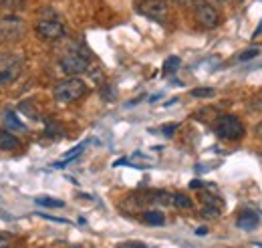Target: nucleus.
Instances as JSON below:
<instances>
[{
    "instance_id": "27",
    "label": "nucleus",
    "mask_w": 262,
    "mask_h": 248,
    "mask_svg": "<svg viewBox=\"0 0 262 248\" xmlns=\"http://www.w3.org/2000/svg\"><path fill=\"white\" fill-rule=\"evenodd\" d=\"M258 101H260V105H262V95H260V97H258Z\"/></svg>"
},
{
    "instance_id": "17",
    "label": "nucleus",
    "mask_w": 262,
    "mask_h": 248,
    "mask_svg": "<svg viewBox=\"0 0 262 248\" xmlns=\"http://www.w3.org/2000/svg\"><path fill=\"white\" fill-rule=\"evenodd\" d=\"M214 89L212 87H198V89H192V97H196V99H208V97H214Z\"/></svg>"
},
{
    "instance_id": "21",
    "label": "nucleus",
    "mask_w": 262,
    "mask_h": 248,
    "mask_svg": "<svg viewBox=\"0 0 262 248\" xmlns=\"http://www.w3.org/2000/svg\"><path fill=\"white\" fill-rule=\"evenodd\" d=\"M125 246L127 248H149V246H145V244H141V242H125Z\"/></svg>"
},
{
    "instance_id": "6",
    "label": "nucleus",
    "mask_w": 262,
    "mask_h": 248,
    "mask_svg": "<svg viewBox=\"0 0 262 248\" xmlns=\"http://www.w3.org/2000/svg\"><path fill=\"white\" fill-rule=\"evenodd\" d=\"M135 8H137V12H141L147 18H154V20H165V16L169 12V6L165 0H141L135 4Z\"/></svg>"
},
{
    "instance_id": "15",
    "label": "nucleus",
    "mask_w": 262,
    "mask_h": 248,
    "mask_svg": "<svg viewBox=\"0 0 262 248\" xmlns=\"http://www.w3.org/2000/svg\"><path fill=\"white\" fill-rule=\"evenodd\" d=\"M180 57H169V59H165L164 63V75H171V73H176L178 69H180Z\"/></svg>"
},
{
    "instance_id": "19",
    "label": "nucleus",
    "mask_w": 262,
    "mask_h": 248,
    "mask_svg": "<svg viewBox=\"0 0 262 248\" xmlns=\"http://www.w3.org/2000/svg\"><path fill=\"white\" fill-rule=\"evenodd\" d=\"M12 234H6V232H0V248H10L12 246Z\"/></svg>"
},
{
    "instance_id": "24",
    "label": "nucleus",
    "mask_w": 262,
    "mask_h": 248,
    "mask_svg": "<svg viewBox=\"0 0 262 248\" xmlns=\"http://www.w3.org/2000/svg\"><path fill=\"white\" fill-rule=\"evenodd\" d=\"M256 135H258V137H262V123L256 125Z\"/></svg>"
},
{
    "instance_id": "7",
    "label": "nucleus",
    "mask_w": 262,
    "mask_h": 248,
    "mask_svg": "<svg viewBox=\"0 0 262 248\" xmlns=\"http://www.w3.org/2000/svg\"><path fill=\"white\" fill-rule=\"evenodd\" d=\"M36 34L42 40H59V38L65 36V27L57 18H42L36 25Z\"/></svg>"
},
{
    "instance_id": "2",
    "label": "nucleus",
    "mask_w": 262,
    "mask_h": 248,
    "mask_svg": "<svg viewBox=\"0 0 262 248\" xmlns=\"http://www.w3.org/2000/svg\"><path fill=\"white\" fill-rule=\"evenodd\" d=\"M23 73V59L18 55L2 53L0 55V87L14 83Z\"/></svg>"
},
{
    "instance_id": "14",
    "label": "nucleus",
    "mask_w": 262,
    "mask_h": 248,
    "mask_svg": "<svg viewBox=\"0 0 262 248\" xmlns=\"http://www.w3.org/2000/svg\"><path fill=\"white\" fill-rule=\"evenodd\" d=\"M34 202L38 206H47V208H63L65 206L63 200H55V198H36Z\"/></svg>"
},
{
    "instance_id": "11",
    "label": "nucleus",
    "mask_w": 262,
    "mask_h": 248,
    "mask_svg": "<svg viewBox=\"0 0 262 248\" xmlns=\"http://www.w3.org/2000/svg\"><path fill=\"white\" fill-rule=\"evenodd\" d=\"M20 146V139L12 135L10 131H0V150H16Z\"/></svg>"
},
{
    "instance_id": "4",
    "label": "nucleus",
    "mask_w": 262,
    "mask_h": 248,
    "mask_svg": "<svg viewBox=\"0 0 262 248\" xmlns=\"http://www.w3.org/2000/svg\"><path fill=\"white\" fill-rule=\"evenodd\" d=\"M214 131L218 137L234 141V139H240L244 135V125L234 115H220L216 125H214Z\"/></svg>"
},
{
    "instance_id": "16",
    "label": "nucleus",
    "mask_w": 262,
    "mask_h": 248,
    "mask_svg": "<svg viewBox=\"0 0 262 248\" xmlns=\"http://www.w3.org/2000/svg\"><path fill=\"white\" fill-rule=\"evenodd\" d=\"M200 200L204 202V206H212V208H218V210L222 208V202L212 194H200Z\"/></svg>"
},
{
    "instance_id": "22",
    "label": "nucleus",
    "mask_w": 262,
    "mask_h": 248,
    "mask_svg": "<svg viewBox=\"0 0 262 248\" xmlns=\"http://www.w3.org/2000/svg\"><path fill=\"white\" fill-rule=\"evenodd\" d=\"M262 34V20H260V25L256 27V31H254V36H260Z\"/></svg>"
},
{
    "instance_id": "12",
    "label": "nucleus",
    "mask_w": 262,
    "mask_h": 248,
    "mask_svg": "<svg viewBox=\"0 0 262 248\" xmlns=\"http://www.w3.org/2000/svg\"><path fill=\"white\" fill-rule=\"evenodd\" d=\"M141 220H143L145 224H149V226H164L165 216H164V212H160V210H145Z\"/></svg>"
},
{
    "instance_id": "3",
    "label": "nucleus",
    "mask_w": 262,
    "mask_h": 248,
    "mask_svg": "<svg viewBox=\"0 0 262 248\" xmlns=\"http://www.w3.org/2000/svg\"><path fill=\"white\" fill-rule=\"evenodd\" d=\"M89 57L85 51H71L61 59V69L69 77H79L89 71Z\"/></svg>"
},
{
    "instance_id": "8",
    "label": "nucleus",
    "mask_w": 262,
    "mask_h": 248,
    "mask_svg": "<svg viewBox=\"0 0 262 248\" xmlns=\"http://www.w3.org/2000/svg\"><path fill=\"white\" fill-rule=\"evenodd\" d=\"M196 18L204 29H214V27H218V23H220V14H218V10H216L210 2H198Z\"/></svg>"
},
{
    "instance_id": "28",
    "label": "nucleus",
    "mask_w": 262,
    "mask_h": 248,
    "mask_svg": "<svg viewBox=\"0 0 262 248\" xmlns=\"http://www.w3.org/2000/svg\"><path fill=\"white\" fill-rule=\"evenodd\" d=\"M256 244H258V246H262V242H256Z\"/></svg>"
},
{
    "instance_id": "18",
    "label": "nucleus",
    "mask_w": 262,
    "mask_h": 248,
    "mask_svg": "<svg viewBox=\"0 0 262 248\" xmlns=\"http://www.w3.org/2000/svg\"><path fill=\"white\" fill-rule=\"evenodd\" d=\"M260 55V51L258 49H248V51H244V53H240V57H238V61L240 63H246V61H250V59H254V57H258Z\"/></svg>"
},
{
    "instance_id": "1",
    "label": "nucleus",
    "mask_w": 262,
    "mask_h": 248,
    "mask_svg": "<svg viewBox=\"0 0 262 248\" xmlns=\"http://www.w3.org/2000/svg\"><path fill=\"white\" fill-rule=\"evenodd\" d=\"M87 93V85L85 81H81L79 77H69L65 81H61L57 87H55V99L61 101V103H69V101H77L79 97Z\"/></svg>"
},
{
    "instance_id": "9",
    "label": "nucleus",
    "mask_w": 262,
    "mask_h": 248,
    "mask_svg": "<svg viewBox=\"0 0 262 248\" xmlns=\"http://www.w3.org/2000/svg\"><path fill=\"white\" fill-rule=\"evenodd\" d=\"M236 226L240 228V230H246V232H250V230H256L258 226H260V216L256 214V212H252V210H244L238 220H236Z\"/></svg>"
},
{
    "instance_id": "10",
    "label": "nucleus",
    "mask_w": 262,
    "mask_h": 248,
    "mask_svg": "<svg viewBox=\"0 0 262 248\" xmlns=\"http://www.w3.org/2000/svg\"><path fill=\"white\" fill-rule=\"evenodd\" d=\"M2 123L6 125L8 131H25V129H27L25 125L16 119V113H14V111H4V115H2Z\"/></svg>"
},
{
    "instance_id": "25",
    "label": "nucleus",
    "mask_w": 262,
    "mask_h": 248,
    "mask_svg": "<svg viewBox=\"0 0 262 248\" xmlns=\"http://www.w3.org/2000/svg\"><path fill=\"white\" fill-rule=\"evenodd\" d=\"M190 188H202V182H198V180H194V182L190 184Z\"/></svg>"
},
{
    "instance_id": "29",
    "label": "nucleus",
    "mask_w": 262,
    "mask_h": 248,
    "mask_svg": "<svg viewBox=\"0 0 262 248\" xmlns=\"http://www.w3.org/2000/svg\"><path fill=\"white\" fill-rule=\"evenodd\" d=\"M73 248H81V246H73Z\"/></svg>"
},
{
    "instance_id": "20",
    "label": "nucleus",
    "mask_w": 262,
    "mask_h": 248,
    "mask_svg": "<svg viewBox=\"0 0 262 248\" xmlns=\"http://www.w3.org/2000/svg\"><path fill=\"white\" fill-rule=\"evenodd\" d=\"M178 127H180V125H178V123H167V125H164L162 129H164V133H165V135H173V131H176Z\"/></svg>"
},
{
    "instance_id": "26",
    "label": "nucleus",
    "mask_w": 262,
    "mask_h": 248,
    "mask_svg": "<svg viewBox=\"0 0 262 248\" xmlns=\"http://www.w3.org/2000/svg\"><path fill=\"white\" fill-rule=\"evenodd\" d=\"M176 2H180V4H186V2H190V0H176Z\"/></svg>"
},
{
    "instance_id": "5",
    "label": "nucleus",
    "mask_w": 262,
    "mask_h": 248,
    "mask_svg": "<svg viewBox=\"0 0 262 248\" xmlns=\"http://www.w3.org/2000/svg\"><path fill=\"white\" fill-rule=\"evenodd\" d=\"M25 36V23L18 16H2L0 18V43H16Z\"/></svg>"
},
{
    "instance_id": "23",
    "label": "nucleus",
    "mask_w": 262,
    "mask_h": 248,
    "mask_svg": "<svg viewBox=\"0 0 262 248\" xmlns=\"http://www.w3.org/2000/svg\"><path fill=\"white\" fill-rule=\"evenodd\" d=\"M196 234H200V236H202V234H208V228H198Z\"/></svg>"
},
{
    "instance_id": "13",
    "label": "nucleus",
    "mask_w": 262,
    "mask_h": 248,
    "mask_svg": "<svg viewBox=\"0 0 262 248\" xmlns=\"http://www.w3.org/2000/svg\"><path fill=\"white\" fill-rule=\"evenodd\" d=\"M171 206H176L180 210H188V208H192V198L186 194H171Z\"/></svg>"
}]
</instances>
